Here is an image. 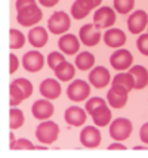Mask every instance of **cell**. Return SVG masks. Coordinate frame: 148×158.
Segmentation results:
<instances>
[{"mask_svg": "<svg viewBox=\"0 0 148 158\" xmlns=\"http://www.w3.org/2000/svg\"><path fill=\"white\" fill-rule=\"evenodd\" d=\"M58 136H59V126L52 120H44L36 129V138L40 143H53L57 142Z\"/></svg>", "mask_w": 148, "mask_h": 158, "instance_id": "6da1fadb", "label": "cell"}, {"mask_svg": "<svg viewBox=\"0 0 148 158\" xmlns=\"http://www.w3.org/2000/svg\"><path fill=\"white\" fill-rule=\"evenodd\" d=\"M133 131V124L129 118L120 117L116 118L111 121L110 124V136L117 140V142H121V140H126Z\"/></svg>", "mask_w": 148, "mask_h": 158, "instance_id": "7a4b0ae2", "label": "cell"}, {"mask_svg": "<svg viewBox=\"0 0 148 158\" xmlns=\"http://www.w3.org/2000/svg\"><path fill=\"white\" fill-rule=\"evenodd\" d=\"M71 27V18L70 15L64 10L55 12V14L50 15L49 21H48V28H49L50 33L53 34H65Z\"/></svg>", "mask_w": 148, "mask_h": 158, "instance_id": "3957f363", "label": "cell"}, {"mask_svg": "<svg viewBox=\"0 0 148 158\" xmlns=\"http://www.w3.org/2000/svg\"><path fill=\"white\" fill-rule=\"evenodd\" d=\"M43 18L42 9L37 6V5H31V6H27L18 10V15H16V21L21 24L22 27H33V25H37Z\"/></svg>", "mask_w": 148, "mask_h": 158, "instance_id": "277c9868", "label": "cell"}, {"mask_svg": "<svg viewBox=\"0 0 148 158\" xmlns=\"http://www.w3.org/2000/svg\"><path fill=\"white\" fill-rule=\"evenodd\" d=\"M117 21L116 9L110 6H102L93 15V24L98 28H111Z\"/></svg>", "mask_w": 148, "mask_h": 158, "instance_id": "5b68a950", "label": "cell"}, {"mask_svg": "<svg viewBox=\"0 0 148 158\" xmlns=\"http://www.w3.org/2000/svg\"><path fill=\"white\" fill-rule=\"evenodd\" d=\"M89 95H91V84L85 80H74L67 89L68 99L74 101V102L86 101Z\"/></svg>", "mask_w": 148, "mask_h": 158, "instance_id": "8992f818", "label": "cell"}, {"mask_svg": "<svg viewBox=\"0 0 148 158\" xmlns=\"http://www.w3.org/2000/svg\"><path fill=\"white\" fill-rule=\"evenodd\" d=\"M127 99H129V90L121 87V86L113 84V87L107 93V102L110 103L111 108H116V110L125 108V105L127 103Z\"/></svg>", "mask_w": 148, "mask_h": 158, "instance_id": "52a82bcc", "label": "cell"}, {"mask_svg": "<svg viewBox=\"0 0 148 158\" xmlns=\"http://www.w3.org/2000/svg\"><path fill=\"white\" fill-rule=\"evenodd\" d=\"M110 64L117 71H125L133 64V55L127 49H117L110 58Z\"/></svg>", "mask_w": 148, "mask_h": 158, "instance_id": "ba28073f", "label": "cell"}, {"mask_svg": "<svg viewBox=\"0 0 148 158\" xmlns=\"http://www.w3.org/2000/svg\"><path fill=\"white\" fill-rule=\"evenodd\" d=\"M55 112V108H53V103L50 102V99H39L33 103L31 106V114L36 120H49Z\"/></svg>", "mask_w": 148, "mask_h": 158, "instance_id": "9c48e42d", "label": "cell"}, {"mask_svg": "<svg viewBox=\"0 0 148 158\" xmlns=\"http://www.w3.org/2000/svg\"><path fill=\"white\" fill-rule=\"evenodd\" d=\"M101 28H98L95 24H86L80 28V41L87 46V48H92V46H96L102 35H101Z\"/></svg>", "mask_w": 148, "mask_h": 158, "instance_id": "30bf717a", "label": "cell"}, {"mask_svg": "<svg viewBox=\"0 0 148 158\" xmlns=\"http://www.w3.org/2000/svg\"><path fill=\"white\" fill-rule=\"evenodd\" d=\"M22 67L28 73H39L44 67V56L39 50H30L22 56Z\"/></svg>", "mask_w": 148, "mask_h": 158, "instance_id": "8fae6325", "label": "cell"}, {"mask_svg": "<svg viewBox=\"0 0 148 158\" xmlns=\"http://www.w3.org/2000/svg\"><path fill=\"white\" fill-rule=\"evenodd\" d=\"M148 27V14L145 10H135L127 19V28L132 34H141Z\"/></svg>", "mask_w": 148, "mask_h": 158, "instance_id": "7c38bea8", "label": "cell"}, {"mask_svg": "<svg viewBox=\"0 0 148 158\" xmlns=\"http://www.w3.org/2000/svg\"><path fill=\"white\" fill-rule=\"evenodd\" d=\"M111 81V74L105 67H95L89 73V83L96 89H104Z\"/></svg>", "mask_w": 148, "mask_h": 158, "instance_id": "4fadbf2b", "label": "cell"}, {"mask_svg": "<svg viewBox=\"0 0 148 158\" xmlns=\"http://www.w3.org/2000/svg\"><path fill=\"white\" fill-rule=\"evenodd\" d=\"M101 140H102V136H101V131L98 130V127L86 126L80 133V142L86 148H98Z\"/></svg>", "mask_w": 148, "mask_h": 158, "instance_id": "5bb4252c", "label": "cell"}, {"mask_svg": "<svg viewBox=\"0 0 148 158\" xmlns=\"http://www.w3.org/2000/svg\"><path fill=\"white\" fill-rule=\"evenodd\" d=\"M61 92H62V87L59 80L57 78H46L40 84V95L46 99H50V101L58 99L61 96Z\"/></svg>", "mask_w": 148, "mask_h": 158, "instance_id": "9a60e30c", "label": "cell"}, {"mask_svg": "<svg viewBox=\"0 0 148 158\" xmlns=\"http://www.w3.org/2000/svg\"><path fill=\"white\" fill-rule=\"evenodd\" d=\"M64 118L67 124H70L73 127H78V126H83L86 123V118H87V111L80 108V106H68L65 110Z\"/></svg>", "mask_w": 148, "mask_h": 158, "instance_id": "2e32d148", "label": "cell"}, {"mask_svg": "<svg viewBox=\"0 0 148 158\" xmlns=\"http://www.w3.org/2000/svg\"><path fill=\"white\" fill-rule=\"evenodd\" d=\"M104 41L108 48L120 49L125 46L126 43V33L120 28H108L104 34Z\"/></svg>", "mask_w": 148, "mask_h": 158, "instance_id": "e0dca14e", "label": "cell"}, {"mask_svg": "<svg viewBox=\"0 0 148 158\" xmlns=\"http://www.w3.org/2000/svg\"><path fill=\"white\" fill-rule=\"evenodd\" d=\"M58 48L65 55H76L80 50V40L74 34H62V37H59L58 41Z\"/></svg>", "mask_w": 148, "mask_h": 158, "instance_id": "ac0fdd59", "label": "cell"}, {"mask_svg": "<svg viewBox=\"0 0 148 158\" xmlns=\"http://www.w3.org/2000/svg\"><path fill=\"white\" fill-rule=\"evenodd\" d=\"M49 40V34L48 30L43 27H33L28 33V41L31 43V46L36 49H40L43 46H46V43Z\"/></svg>", "mask_w": 148, "mask_h": 158, "instance_id": "d6986e66", "label": "cell"}, {"mask_svg": "<svg viewBox=\"0 0 148 158\" xmlns=\"http://www.w3.org/2000/svg\"><path fill=\"white\" fill-rule=\"evenodd\" d=\"M91 115H92L93 123L96 124L98 127L108 126V124L111 123V120H113V112H111V110L107 106V103H105V105H101V106H98L96 110L92 112Z\"/></svg>", "mask_w": 148, "mask_h": 158, "instance_id": "ffe728a7", "label": "cell"}, {"mask_svg": "<svg viewBox=\"0 0 148 158\" xmlns=\"http://www.w3.org/2000/svg\"><path fill=\"white\" fill-rule=\"evenodd\" d=\"M129 73L135 78V89L141 90V89H145L148 86V69L145 67L133 65V67H130Z\"/></svg>", "mask_w": 148, "mask_h": 158, "instance_id": "44dd1931", "label": "cell"}, {"mask_svg": "<svg viewBox=\"0 0 148 158\" xmlns=\"http://www.w3.org/2000/svg\"><path fill=\"white\" fill-rule=\"evenodd\" d=\"M55 76L59 81H70L76 76V67L70 62H62L57 69H55Z\"/></svg>", "mask_w": 148, "mask_h": 158, "instance_id": "7402d4cb", "label": "cell"}, {"mask_svg": "<svg viewBox=\"0 0 148 158\" xmlns=\"http://www.w3.org/2000/svg\"><path fill=\"white\" fill-rule=\"evenodd\" d=\"M95 65V55L89 50H83L76 56V67L80 71H89Z\"/></svg>", "mask_w": 148, "mask_h": 158, "instance_id": "603a6c76", "label": "cell"}, {"mask_svg": "<svg viewBox=\"0 0 148 158\" xmlns=\"http://www.w3.org/2000/svg\"><path fill=\"white\" fill-rule=\"evenodd\" d=\"M113 84L121 86V87H125V89H127L130 92V90L135 89V78L130 73H119L113 78Z\"/></svg>", "mask_w": 148, "mask_h": 158, "instance_id": "cb8c5ba5", "label": "cell"}, {"mask_svg": "<svg viewBox=\"0 0 148 158\" xmlns=\"http://www.w3.org/2000/svg\"><path fill=\"white\" fill-rule=\"evenodd\" d=\"M25 121V115L19 108L16 106H12L11 108V112H9V126H11V130H16L19 129Z\"/></svg>", "mask_w": 148, "mask_h": 158, "instance_id": "d4e9b609", "label": "cell"}, {"mask_svg": "<svg viewBox=\"0 0 148 158\" xmlns=\"http://www.w3.org/2000/svg\"><path fill=\"white\" fill-rule=\"evenodd\" d=\"M9 44H11V49H21L24 48L25 44V35L22 34L19 30L16 28H12L11 33H9Z\"/></svg>", "mask_w": 148, "mask_h": 158, "instance_id": "484cf974", "label": "cell"}, {"mask_svg": "<svg viewBox=\"0 0 148 158\" xmlns=\"http://www.w3.org/2000/svg\"><path fill=\"white\" fill-rule=\"evenodd\" d=\"M9 99H11V106H16L22 101H25L24 93L19 90V87L15 83H11V86H9Z\"/></svg>", "mask_w": 148, "mask_h": 158, "instance_id": "4316f807", "label": "cell"}, {"mask_svg": "<svg viewBox=\"0 0 148 158\" xmlns=\"http://www.w3.org/2000/svg\"><path fill=\"white\" fill-rule=\"evenodd\" d=\"M135 0H114V9L117 14L127 15L133 10Z\"/></svg>", "mask_w": 148, "mask_h": 158, "instance_id": "83f0119b", "label": "cell"}, {"mask_svg": "<svg viewBox=\"0 0 148 158\" xmlns=\"http://www.w3.org/2000/svg\"><path fill=\"white\" fill-rule=\"evenodd\" d=\"M12 83H15L18 87H19V90H21L22 93H24V96H25V99H28L31 95H33V84H31V81H30L28 78H16V80H14Z\"/></svg>", "mask_w": 148, "mask_h": 158, "instance_id": "f1b7e54d", "label": "cell"}, {"mask_svg": "<svg viewBox=\"0 0 148 158\" xmlns=\"http://www.w3.org/2000/svg\"><path fill=\"white\" fill-rule=\"evenodd\" d=\"M62 62H65V56H64L62 52H50L49 55H48V65H49L53 71H55Z\"/></svg>", "mask_w": 148, "mask_h": 158, "instance_id": "f546056e", "label": "cell"}, {"mask_svg": "<svg viewBox=\"0 0 148 158\" xmlns=\"http://www.w3.org/2000/svg\"><path fill=\"white\" fill-rule=\"evenodd\" d=\"M89 14H91V10H87L86 7H83L77 0H76L74 5L71 6V15H73V18H76V19H85Z\"/></svg>", "mask_w": 148, "mask_h": 158, "instance_id": "4dcf8cb0", "label": "cell"}, {"mask_svg": "<svg viewBox=\"0 0 148 158\" xmlns=\"http://www.w3.org/2000/svg\"><path fill=\"white\" fill-rule=\"evenodd\" d=\"M9 148L14 151V149H28V151H31V149H36V146L31 142H30L28 139L25 138H21V139H16L15 140V143L9 145Z\"/></svg>", "mask_w": 148, "mask_h": 158, "instance_id": "1f68e13d", "label": "cell"}, {"mask_svg": "<svg viewBox=\"0 0 148 158\" xmlns=\"http://www.w3.org/2000/svg\"><path fill=\"white\" fill-rule=\"evenodd\" d=\"M105 101L102 99V98H99V96H93L92 99H89L87 102H86V111H87V114H92L93 111L96 110L98 106H101V105H105Z\"/></svg>", "mask_w": 148, "mask_h": 158, "instance_id": "d6a6232c", "label": "cell"}, {"mask_svg": "<svg viewBox=\"0 0 148 158\" xmlns=\"http://www.w3.org/2000/svg\"><path fill=\"white\" fill-rule=\"evenodd\" d=\"M136 48L141 52L142 55L148 56V33L147 34H141L138 37V41H136Z\"/></svg>", "mask_w": 148, "mask_h": 158, "instance_id": "836d02e7", "label": "cell"}, {"mask_svg": "<svg viewBox=\"0 0 148 158\" xmlns=\"http://www.w3.org/2000/svg\"><path fill=\"white\" fill-rule=\"evenodd\" d=\"M78 3L82 5L83 7H86L87 10H92V9H95V7H98L101 3H102V0H77Z\"/></svg>", "mask_w": 148, "mask_h": 158, "instance_id": "e575fe53", "label": "cell"}, {"mask_svg": "<svg viewBox=\"0 0 148 158\" xmlns=\"http://www.w3.org/2000/svg\"><path fill=\"white\" fill-rule=\"evenodd\" d=\"M9 59H11V74H14V73H16V69L19 67V59H18V56L15 53H11Z\"/></svg>", "mask_w": 148, "mask_h": 158, "instance_id": "d590c367", "label": "cell"}, {"mask_svg": "<svg viewBox=\"0 0 148 158\" xmlns=\"http://www.w3.org/2000/svg\"><path fill=\"white\" fill-rule=\"evenodd\" d=\"M31 5H37L36 0H16V10H21L24 7L31 6Z\"/></svg>", "mask_w": 148, "mask_h": 158, "instance_id": "8d00e7d4", "label": "cell"}, {"mask_svg": "<svg viewBox=\"0 0 148 158\" xmlns=\"http://www.w3.org/2000/svg\"><path fill=\"white\" fill-rule=\"evenodd\" d=\"M139 138H141V140L144 143L148 145V123L142 124L141 130H139Z\"/></svg>", "mask_w": 148, "mask_h": 158, "instance_id": "74e56055", "label": "cell"}, {"mask_svg": "<svg viewBox=\"0 0 148 158\" xmlns=\"http://www.w3.org/2000/svg\"><path fill=\"white\" fill-rule=\"evenodd\" d=\"M37 2L44 7H53L59 3V0H37Z\"/></svg>", "mask_w": 148, "mask_h": 158, "instance_id": "f35d334b", "label": "cell"}, {"mask_svg": "<svg viewBox=\"0 0 148 158\" xmlns=\"http://www.w3.org/2000/svg\"><path fill=\"white\" fill-rule=\"evenodd\" d=\"M108 149H110V151H114V149L125 151V149H126V146H125V145H121V143H111L110 146H108Z\"/></svg>", "mask_w": 148, "mask_h": 158, "instance_id": "ab89813d", "label": "cell"}, {"mask_svg": "<svg viewBox=\"0 0 148 158\" xmlns=\"http://www.w3.org/2000/svg\"><path fill=\"white\" fill-rule=\"evenodd\" d=\"M9 139H11V145L15 143V140H16V139H15V136H14V133H12V131L9 133Z\"/></svg>", "mask_w": 148, "mask_h": 158, "instance_id": "60d3db41", "label": "cell"}, {"mask_svg": "<svg viewBox=\"0 0 148 158\" xmlns=\"http://www.w3.org/2000/svg\"><path fill=\"white\" fill-rule=\"evenodd\" d=\"M133 149L135 151H142V149H147V148H145V146H135Z\"/></svg>", "mask_w": 148, "mask_h": 158, "instance_id": "b9f144b4", "label": "cell"}]
</instances>
